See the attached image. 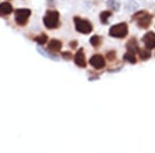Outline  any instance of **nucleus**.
Listing matches in <instances>:
<instances>
[{
	"mask_svg": "<svg viewBox=\"0 0 155 153\" xmlns=\"http://www.w3.org/2000/svg\"><path fill=\"white\" fill-rule=\"evenodd\" d=\"M37 51H38L41 55H44V56H47V57H49V58L54 59V60H58V57H57L54 53L53 54L49 53L48 51H45V50H42L41 48H37Z\"/></svg>",
	"mask_w": 155,
	"mask_h": 153,
	"instance_id": "obj_15",
	"label": "nucleus"
},
{
	"mask_svg": "<svg viewBox=\"0 0 155 153\" xmlns=\"http://www.w3.org/2000/svg\"><path fill=\"white\" fill-rule=\"evenodd\" d=\"M90 64L95 69H101L106 66V61H104V57L101 56V55H94L90 59Z\"/></svg>",
	"mask_w": 155,
	"mask_h": 153,
	"instance_id": "obj_6",
	"label": "nucleus"
},
{
	"mask_svg": "<svg viewBox=\"0 0 155 153\" xmlns=\"http://www.w3.org/2000/svg\"><path fill=\"white\" fill-rule=\"evenodd\" d=\"M150 56H151V54H150L149 51H146V50H141L140 51V57H141V59L146 60L150 58Z\"/></svg>",
	"mask_w": 155,
	"mask_h": 153,
	"instance_id": "obj_19",
	"label": "nucleus"
},
{
	"mask_svg": "<svg viewBox=\"0 0 155 153\" xmlns=\"http://www.w3.org/2000/svg\"><path fill=\"white\" fill-rule=\"evenodd\" d=\"M134 19L137 22V25L142 28H147L151 23V16L146 12H139L134 16Z\"/></svg>",
	"mask_w": 155,
	"mask_h": 153,
	"instance_id": "obj_5",
	"label": "nucleus"
},
{
	"mask_svg": "<svg viewBox=\"0 0 155 153\" xmlns=\"http://www.w3.org/2000/svg\"><path fill=\"white\" fill-rule=\"evenodd\" d=\"M109 33L111 36L116 37V38H123L128 33V28H127V25L125 23H119L112 26Z\"/></svg>",
	"mask_w": 155,
	"mask_h": 153,
	"instance_id": "obj_2",
	"label": "nucleus"
},
{
	"mask_svg": "<svg viewBox=\"0 0 155 153\" xmlns=\"http://www.w3.org/2000/svg\"><path fill=\"white\" fill-rule=\"evenodd\" d=\"M107 58H109L110 60H113L115 58V53H114V52H109V53H107Z\"/></svg>",
	"mask_w": 155,
	"mask_h": 153,
	"instance_id": "obj_21",
	"label": "nucleus"
},
{
	"mask_svg": "<svg viewBox=\"0 0 155 153\" xmlns=\"http://www.w3.org/2000/svg\"><path fill=\"white\" fill-rule=\"evenodd\" d=\"M55 1H56V0H47V2H48V4H49L50 6L54 5V4H55Z\"/></svg>",
	"mask_w": 155,
	"mask_h": 153,
	"instance_id": "obj_22",
	"label": "nucleus"
},
{
	"mask_svg": "<svg viewBox=\"0 0 155 153\" xmlns=\"http://www.w3.org/2000/svg\"><path fill=\"white\" fill-rule=\"evenodd\" d=\"M30 16H31V11L28 8H19L15 12V20L21 26L27 23Z\"/></svg>",
	"mask_w": 155,
	"mask_h": 153,
	"instance_id": "obj_4",
	"label": "nucleus"
},
{
	"mask_svg": "<svg viewBox=\"0 0 155 153\" xmlns=\"http://www.w3.org/2000/svg\"><path fill=\"white\" fill-rule=\"evenodd\" d=\"M74 63L80 67L86 66V58H85L83 49H80L79 51L77 52V54L74 55Z\"/></svg>",
	"mask_w": 155,
	"mask_h": 153,
	"instance_id": "obj_8",
	"label": "nucleus"
},
{
	"mask_svg": "<svg viewBox=\"0 0 155 153\" xmlns=\"http://www.w3.org/2000/svg\"><path fill=\"white\" fill-rule=\"evenodd\" d=\"M34 41L37 42L38 45H45L47 42V41H48V36H47V34H41V35L35 37Z\"/></svg>",
	"mask_w": 155,
	"mask_h": 153,
	"instance_id": "obj_16",
	"label": "nucleus"
},
{
	"mask_svg": "<svg viewBox=\"0 0 155 153\" xmlns=\"http://www.w3.org/2000/svg\"><path fill=\"white\" fill-rule=\"evenodd\" d=\"M61 48H62L61 42L57 41V39H52V41L49 42V49L51 50L52 52H58L61 50Z\"/></svg>",
	"mask_w": 155,
	"mask_h": 153,
	"instance_id": "obj_11",
	"label": "nucleus"
},
{
	"mask_svg": "<svg viewBox=\"0 0 155 153\" xmlns=\"http://www.w3.org/2000/svg\"><path fill=\"white\" fill-rule=\"evenodd\" d=\"M12 12V6L9 2H3L0 3V12L2 15H9Z\"/></svg>",
	"mask_w": 155,
	"mask_h": 153,
	"instance_id": "obj_10",
	"label": "nucleus"
},
{
	"mask_svg": "<svg viewBox=\"0 0 155 153\" xmlns=\"http://www.w3.org/2000/svg\"><path fill=\"white\" fill-rule=\"evenodd\" d=\"M101 42V38L98 35H94L90 38V44L92 45L93 47H98Z\"/></svg>",
	"mask_w": 155,
	"mask_h": 153,
	"instance_id": "obj_17",
	"label": "nucleus"
},
{
	"mask_svg": "<svg viewBox=\"0 0 155 153\" xmlns=\"http://www.w3.org/2000/svg\"><path fill=\"white\" fill-rule=\"evenodd\" d=\"M62 57H63L64 59L68 60L71 58V54L69 53V52H63V53H62Z\"/></svg>",
	"mask_w": 155,
	"mask_h": 153,
	"instance_id": "obj_20",
	"label": "nucleus"
},
{
	"mask_svg": "<svg viewBox=\"0 0 155 153\" xmlns=\"http://www.w3.org/2000/svg\"><path fill=\"white\" fill-rule=\"evenodd\" d=\"M107 6L114 12H118L120 9V2L119 0H107Z\"/></svg>",
	"mask_w": 155,
	"mask_h": 153,
	"instance_id": "obj_12",
	"label": "nucleus"
},
{
	"mask_svg": "<svg viewBox=\"0 0 155 153\" xmlns=\"http://www.w3.org/2000/svg\"><path fill=\"white\" fill-rule=\"evenodd\" d=\"M143 42L145 47L149 50H152L155 48V33L154 32H147L143 37Z\"/></svg>",
	"mask_w": 155,
	"mask_h": 153,
	"instance_id": "obj_7",
	"label": "nucleus"
},
{
	"mask_svg": "<svg viewBox=\"0 0 155 153\" xmlns=\"http://www.w3.org/2000/svg\"><path fill=\"white\" fill-rule=\"evenodd\" d=\"M126 48L128 50V52H131V53H137L139 51V47H137V42L136 38H131L130 41L127 42Z\"/></svg>",
	"mask_w": 155,
	"mask_h": 153,
	"instance_id": "obj_9",
	"label": "nucleus"
},
{
	"mask_svg": "<svg viewBox=\"0 0 155 153\" xmlns=\"http://www.w3.org/2000/svg\"><path fill=\"white\" fill-rule=\"evenodd\" d=\"M112 16V12H102L101 14V23L102 24H107V20H109L110 17Z\"/></svg>",
	"mask_w": 155,
	"mask_h": 153,
	"instance_id": "obj_13",
	"label": "nucleus"
},
{
	"mask_svg": "<svg viewBox=\"0 0 155 153\" xmlns=\"http://www.w3.org/2000/svg\"><path fill=\"white\" fill-rule=\"evenodd\" d=\"M137 8V4L134 1L128 2V3L125 5V9L126 11H129V12H134V11H136Z\"/></svg>",
	"mask_w": 155,
	"mask_h": 153,
	"instance_id": "obj_18",
	"label": "nucleus"
},
{
	"mask_svg": "<svg viewBox=\"0 0 155 153\" xmlns=\"http://www.w3.org/2000/svg\"><path fill=\"white\" fill-rule=\"evenodd\" d=\"M44 24L48 29H54L59 25V12L56 11H48L44 17Z\"/></svg>",
	"mask_w": 155,
	"mask_h": 153,
	"instance_id": "obj_1",
	"label": "nucleus"
},
{
	"mask_svg": "<svg viewBox=\"0 0 155 153\" xmlns=\"http://www.w3.org/2000/svg\"><path fill=\"white\" fill-rule=\"evenodd\" d=\"M74 20V25H76L77 31L81 32L83 34H88L92 31V25L89 21L78 18V17H76Z\"/></svg>",
	"mask_w": 155,
	"mask_h": 153,
	"instance_id": "obj_3",
	"label": "nucleus"
},
{
	"mask_svg": "<svg viewBox=\"0 0 155 153\" xmlns=\"http://www.w3.org/2000/svg\"><path fill=\"white\" fill-rule=\"evenodd\" d=\"M123 59L125 60V61H128L130 62V63H136L137 62V59H136V56H134V53H131V52H128V53H126L125 55H124Z\"/></svg>",
	"mask_w": 155,
	"mask_h": 153,
	"instance_id": "obj_14",
	"label": "nucleus"
}]
</instances>
